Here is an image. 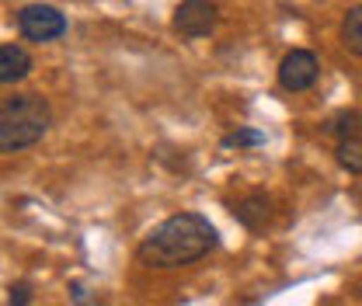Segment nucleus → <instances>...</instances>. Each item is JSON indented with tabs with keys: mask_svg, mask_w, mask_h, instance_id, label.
<instances>
[{
	"mask_svg": "<svg viewBox=\"0 0 362 306\" xmlns=\"http://www.w3.org/2000/svg\"><path fill=\"white\" fill-rule=\"evenodd\" d=\"M28 70H32V56L21 45H14V42L0 45V81L4 84H14V81L28 77Z\"/></svg>",
	"mask_w": 362,
	"mask_h": 306,
	"instance_id": "nucleus-7",
	"label": "nucleus"
},
{
	"mask_svg": "<svg viewBox=\"0 0 362 306\" xmlns=\"http://www.w3.org/2000/svg\"><path fill=\"white\" fill-rule=\"evenodd\" d=\"M18 28L28 42H52L66 32V18L52 4H28L18 11Z\"/></svg>",
	"mask_w": 362,
	"mask_h": 306,
	"instance_id": "nucleus-3",
	"label": "nucleus"
},
{
	"mask_svg": "<svg viewBox=\"0 0 362 306\" xmlns=\"http://www.w3.org/2000/svg\"><path fill=\"white\" fill-rule=\"evenodd\" d=\"M213 247H216V226L202 213H178L157 223L143 237L136 258L146 268H181V264L199 261Z\"/></svg>",
	"mask_w": 362,
	"mask_h": 306,
	"instance_id": "nucleus-1",
	"label": "nucleus"
},
{
	"mask_svg": "<svg viewBox=\"0 0 362 306\" xmlns=\"http://www.w3.org/2000/svg\"><path fill=\"white\" fill-rule=\"evenodd\" d=\"M28 303H32V289L25 282L11 286V306H28Z\"/></svg>",
	"mask_w": 362,
	"mask_h": 306,
	"instance_id": "nucleus-12",
	"label": "nucleus"
},
{
	"mask_svg": "<svg viewBox=\"0 0 362 306\" xmlns=\"http://www.w3.org/2000/svg\"><path fill=\"white\" fill-rule=\"evenodd\" d=\"M216 18H220L216 4L185 0V4H178V11H175V28H178L185 39H202V35H209L216 28Z\"/></svg>",
	"mask_w": 362,
	"mask_h": 306,
	"instance_id": "nucleus-5",
	"label": "nucleus"
},
{
	"mask_svg": "<svg viewBox=\"0 0 362 306\" xmlns=\"http://www.w3.org/2000/svg\"><path fill=\"white\" fill-rule=\"evenodd\" d=\"M338 160H341V167H349V171H356L362 175V139H345V143H338Z\"/></svg>",
	"mask_w": 362,
	"mask_h": 306,
	"instance_id": "nucleus-9",
	"label": "nucleus"
},
{
	"mask_svg": "<svg viewBox=\"0 0 362 306\" xmlns=\"http://www.w3.org/2000/svg\"><path fill=\"white\" fill-rule=\"evenodd\" d=\"M341 39H345V45H349L356 56H362V4H356V7H349V11H345Z\"/></svg>",
	"mask_w": 362,
	"mask_h": 306,
	"instance_id": "nucleus-8",
	"label": "nucleus"
},
{
	"mask_svg": "<svg viewBox=\"0 0 362 306\" xmlns=\"http://www.w3.org/2000/svg\"><path fill=\"white\" fill-rule=\"evenodd\" d=\"M317 73H320V63L310 49H293L286 52V59L279 63V84L286 90H307L317 84Z\"/></svg>",
	"mask_w": 362,
	"mask_h": 306,
	"instance_id": "nucleus-4",
	"label": "nucleus"
},
{
	"mask_svg": "<svg viewBox=\"0 0 362 306\" xmlns=\"http://www.w3.org/2000/svg\"><path fill=\"white\" fill-rule=\"evenodd\" d=\"M327 129L334 132V136H341V143H345V139H356V136H359V115H356V112H341Z\"/></svg>",
	"mask_w": 362,
	"mask_h": 306,
	"instance_id": "nucleus-10",
	"label": "nucleus"
},
{
	"mask_svg": "<svg viewBox=\"0 0 362 306\" xmlns=\"http://www.w3.org/2000/svg\"><path fill=\"white\" fill-rule=\"evenodd\" d=\"M262 143H265V136L258 129H237L223 136V150H230V146H262Z\"/></svg>",
	"mask_w": 362,
	"mask_h": 306,
	"instance_id": "nucleus-11",
	"label": "nucleus"
},
{
	"mask_svg": "<svg viewBox=\"0 0 362 306\" xmlns=\"http://www.w3.org/2000/svg\"><path fill=\"white\" fill-rule=\"evenodd\" d=\"M52 122L49 101L39 94H14L0 105V150L18 153L25 146H35Z\"/></svg>",
	"mask_w": 362,
	"mask_h": 306,
	"instance_id": "nucleus-2",
	"label": "nucleus"
},
{
	"mask_svg": "<svg viewBox=\"0 0 362 306\" xmlns=\"http://www.w3.org/2000/svg\"><path fill=\"white\" fill-rule=\"evenodd\" d=\"M269 213H272V202H269V195H262V192H251L247 199H240V202L233 206L237 223L247 226V230H262V226L269 223Z\"/></svg>",
	"mask_w": 362,
	"mask_h": 306,
	"instance_id": "nucleus-6",
	"label": "nucleus"
}]
</instances>
